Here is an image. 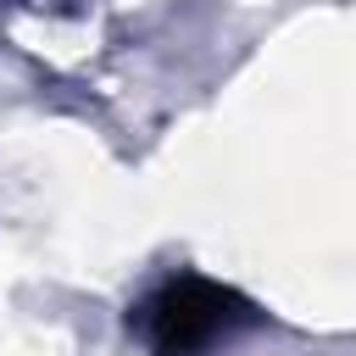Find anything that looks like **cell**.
Instances as JSON below:
<instances>
[{"label": "cell", "instance_id": "cell-1", "mask_svg": "<svg viewBox=\"0 0 356 356\" xmlns=\"http://www.w3.org/2000/svg\"><path fill=\"white\" fill-rule=\"evenodd\" d=\"M261 328V306L206 273H167L128 306V339L145 356H217L239 334Z\"/></svg>", "mask_w": 356, "mask_h": 356}, {"label": "cell", "instance_id": "cell-2", "mask_svg": "<svg viewBox=\"0 0 356 356\" xmlns=\"http://www.w3.org/2000/svg\"><path fill=\"white\" fill-rule=\"evenodd\" d=\"M28 6H33V11H67L61 0H28Z\"/></svg>", "mask_w": 356, "mask_h": 356}]
</instances>
